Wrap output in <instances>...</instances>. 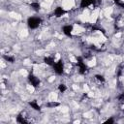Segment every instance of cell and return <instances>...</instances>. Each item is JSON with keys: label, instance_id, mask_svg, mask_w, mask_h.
I'll return each instance as SVG.
<instances>
[{"label": "cell", "instance_id": "6da1fadb", "mask_svg": "<svg viewBox=\"0 0 124 124\" xmlns=\"http://www.w3.org/2000/svg\"><path fill=\"white\" fill-rule=\"evenodd\" d=\"M77 61H78V62H77V65L79 66V69H80V74L84 75L85 73H87L88 68H87V66L84 64L83 57H81V56H77Z\"/></svg>", "mask_w": 124, "mask_h": 124}, {"label": "cell", "instance_id": "7a4b0ae2", "mask_svg": "<svg viewBox=\"0 0 124 124\" xmlns=\"http://www.w3.org/2000/svg\"><path fill=\"white\" fill-rule=\"evenodd\" d=\"M42 21L39 18H29L27 20V24L31 29H36L41 24Z\"/></svg>", "mask_w": 124, "mask_h": 124}, {"label": "cell", "instance_id": "3957f363", "mask_svg": "<svg viewBox=\"0 0 124 124\" xmlns=\"http://www.w3.org/2000/svg\"><path fill=\"white\" fill-rule=\"evenodd\" d=\"M52 67H53L54 72L57 75H62V74H63V61H62V59H59L58 62L54 63V65Z\"/></svg>", "mask_w": 124, "mask_h": 124}, {"label": "cell", "instance_id": "277c9868", "mask_svg": "<svg viewBox=\"0 0 124 124\" xmlns=\"http://www.w3.org/2000/svg\"><path fill=\"white\" fill-rule=\"evenodd\" d=\"M28 81L30 82V83L32 84L35 88L40 85V80L38 79L37 77H35L34 75H32V74H30V75L28 76Z\"/></svg>", "mask_w": 124, "mask_h": 124}, {"label": "cell", "instance_id": "5b68a950", "mask_svg": "<svg viewBox=\"0 0 124 124\" xmlns=\"http://www.w3.org/2000/svg\"><path fill=\"white\" fill-rule=\"evenodd\" d=\"M62 31H63V33L68 36V37H71L72 36V31H73V26L72 25H65L62 28Z\"/></svg>", "mask_w": 124, "mask_h": 124}, {"label": "cell", "instance_id": "8992f818", "mask_svg": "<svg viewBox=\"0 0 124 124\" xmlns=\"http://www.w3.org/2000/svg\"><path fill=\"white\" fill-rule=\"evenodd\" d=\"M97 0H82L81 1V8H86L91 4H94Z\"/></svg>", "mask_w": 124, "mask_h": 124}, {"label": "cell", "instance_id": "52a82bcc", "mask_svg": "<svg viewBox=\"0 0 124 124\" xmlns=\"http://www.w3.org/2000/svg\"><path fill=\"white\" fill-rule=\"evenodd\" d=\"M65 13H66L65 10H63L61 7H57V8L55 9V11H54V15H55V17H57V18L62 17V16H63Z\"/></svg>", "mask_w": 124, "mask_h": 124}, {"label": "cell", "instance_id": "ba28073f", "mask_svg": "<svg viewBox=\"0 0 124 124\" xmlns=\"http://www.w3.org/2000/svg\"><path fill=\"white\" fill-rule=\"evenodd\" d=\"M44 62H45L46 64L50 65V66H53V65H54V60H53V58H52V57H51V56L45 57V59H44Z\"/></svg>", "mask_w": 124, "mask_h": 124}, {"label": "cell", "instance_id": "9c48e42d", "mask_svg": "<svg viewBox=\"0 0 124 124\" xmlns=\"http://www.w3.org/2000/svg\"><path fill=\"white\" fill-rule=\"evenodd\" d=\"M29 105H30V107L31 108H33L35 111H40L41 110V107L36 103V101H32V102H30L29 103Z\"/></svg>", "mask_w": 124, "mask_h": 124}, {"label": "cell", "instance_id": "30bf717a", "mask_svg": "<svg viewBox=\"0 0 124 124\" xmlns=\"http://www.w3.org/2000/svg\"><path fill=\"white\" fill-rule=\"evenodd\" d=\"M17 121H18L19 123H21V124H27V123H28V121L25 120L21 114H19V115H18V117H17Z\"/></svg>", "mask_w": 124, "mask_h": 124}, {"label": "cell", "instance_id": "8fae6325", "mask_svg": "<svg viewBox=\"0 0 124 124\" xmlns=\"http://www.w3.org/2000/svg\"><path fill=\"white\" fill-rule=\"evenodd\" d=\"M3 58H4L6 61L10 62V63H14V62H15V57H13V56H9V55H3Z\"/></svg>", "mask_w": 124, "mask_h": 124}, {"label": "cell", "instance_id": "7c38bea8", "mask_svg": "<svg viewBox=\"0 0 124 124\" xmlns=\"http://www.w3.org/2000/svg\"><path fill=\"white\" fill-rule=\"evenodd\" d=\"M30 6L32 7L35 11H39V10H40V4H39L38 2H33V3H31Z\"/></svg>", "mask_w": 124, "mask_h": 124}, {"label": "cell", "instance_id": "4fadbf2b", "mask_svg": "<svg viewBox=\"0 0 124 124\" xmlns=\"http://www.w3.org/2000/svg\"><path fill=\"white\" fill-rule=\"evenodd\" d=\"M58 106H59V103H57V102H49L46 104V107H49V108H54V107H58Z\"/></svg>", "mask_w": 124, "mask_h": 124}, {"label": "cell", "instance_id": "5bb4252c", "mask_svg": "<svg viewBox=\"0 0 124 124\" xmlns=\"http://www.w3.org/2000/svg\"><path fill=\"white\" fill-rule=\"evenodd\" d=\"M58 89H59V91H60V92L63 93V92H65V91H66L67 87H66V85H65V84H62V83H61V84H59Z\"/></svg>", "mask_w": 124, "mask_h": 124}, {"label": "cell", "instance_id": "9a60e30c", "mask_svg": "<svg viewBox=\"0 0 124 124\" xmlns=\"http://www.w3.org/2000/svg\"><path fill=\"white\" fill-rule=\"evenodd\" d=\"M95 78H96V80H97V81H99L100 83H104V82H105L104 77H103V76H101V75H96V76H95Z\"/></svg>", "mask_w": 124, "mask_h": 124}, {"label": "cell", "instance_id": "2e32d148", "mask_svg": "<svg viewBox=\"0 0 124 124\" xmlns=\"http://www.w3.org/2000/svg\"><path fill=\"white\" fill-rule=\"evenodd\" d=\"M118 99H119V101H124V92H123V93H121V94L119 95Z\"/></svg>", "mask_w": 124, "mask_h": 124}, {"label": "cell", "instance_id": "e0dca14e", "mask_svg": "<svg viewBox=\"0 0 124 124\" xmlns=\"http://www.w3.org/2000/svg\"><path fill=\"white\" fill-rule=\"evenodd\" d=\"M114 120L113 118H110V119H108L105 123H106V124H108V123H114Z\"/></svg>", "mask_w": 124, "mask_h": 124}]
</instances>
